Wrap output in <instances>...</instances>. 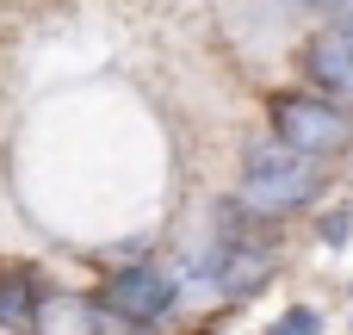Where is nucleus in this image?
<instances>
[{
  "mask_svg": "<svg viewBox=\"0 0 353 335\" xmlns=\"http://www.w3.org/2000/svg\"><path fill=\"white\" fill-rule=\"evenodd\" d=\"M323 193V155H304L298 143L285 137H261L242 162V180H236V199L254 211V218H285V211H304L310 199Z\"/></svg>",
  "mask_w": 353,
  "mask_h": 335,
  "instance_id": "obj_1",
  "label": "nucleus"
},
{
  "mask_svg": "<svg viewBox=\"0 0 353 335\" xmlns=\"http://www.w3.org/2000/svg\"><path fill=\"white\" fill-rule=\"evenodd\" d=\"M43 286H37V274L31 267H6L0 274V329H31L37 317H43Z\"/></svg>",
  "mask_w": 353,
  "mask_h": 335,
  "instance_id": "obj_5",
  "label": "nucleus"
},
{
  "mask_svg": "<svg viewBox=\"0 0 353 335\" xmlns=\"http://www.w3.org/2000/svg\"><path fill=\"white\" fill-rule=\"evenodd\" d=\"M273 137L298 143L304 155H341L353 143V112L335 93H279L273 99Z\"/></svg>",
  "mask_w": 353,
  "mask_h": 335,
  "instance_id": "obj_2",
  "label": "nucleus"
},
{
  "mask_svg": "<svg viewBox=\"0 0 353 335\" xmlns=\"http://www.w3.org/2000/svg\"><path fill=\"white\" fill-rule=\"evenodd\" d=\"M261 335H323V317H316L310 305H292L285 317H273V323H267Z\"/></svg>",
  "mask_w": 353,
  "mask_h": 335,
  "instance_id": "obj_7",
  "label": "nucleus"
},
{
  "mask_svg": "<svg viewBox=\"0 0 353 335\" xmlns=\"http://www.w3.org/2000/svg\"><path fill=\"white\" fill-rule=\"evenodd\" d=\"M304 75L316 93L353 99V19H329L310 44H304Z\"/></svg>",
  "mask_w": 353,
  "mask_h": 335,
  "instance_id": "obj_4",
  "label": "nucleus"
},
{
  "mask_svg": "<svg viewBox=\"0 0 353 335\" xmlns=\"http://www.w3.org/2000/svg\"><path fill=\"white\" fill-rule=\"evenodd\" d=\"M99 323H105L99 298H93V305H87V298H50L43 317H37V335H93Z\"/></svg>",
  "mask_w": 353,
  "mask_h": 335,
  "instance_id": "obj_6",
  "label": "nucleus"
},
{
  "mask_svg": "<svg viewBox=\"0 0 353 335\" xmlns=\"http://www.w3.org/2000/svg\"><path fill=\"white\" fill-rule=\"evenodd\" d=\"M347 236H353V211L341 205V211L323 218V242H329V249H347Z\"/></svg>",
  "mask_w": 353,
  "mask_h": 335,
  "instance_id": "obj_8",
  "label": "nucleus"
},
{
  "mask_svg": "<svg viewBox=\"0 0 353 335\" xmlns=\"http://www.w3.org/2000/svg\"><path fill=\"white\" fill-rule=\"evenodd\" d=\"M180 286H186V280H180L168 261H124V267L105 280L99 305H105L112 317L137 323V329H155V323L180 305Z\"/></svg>",
  "mask_w": 353,
  "mask_h": 335,
  "instance_id": "obj_3",
  "label": "nucleus"
}]
</instances>
